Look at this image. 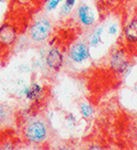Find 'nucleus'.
<instances>
[{
    "mask_svg": "<svg viewBox=\"0 0 137 150\" xmlns=\"http://www.w3.org/2000/svg\"><path fill=\"white\" fill-rule=\"evenodd\" d=\"M64 0H45L44 2V10L45 12H53L58 8Z\"/></svg>",
    "mask_w": 137,
    "mask_h": 150,
    "instance_id": "obj_15",
    "label": "nucleus"
},
{
    "mask_svg": "<svg viewBox=\"0 0 137 150\" xmlns=\"http://www.w3.org/2000/svg\"><path fill=\"white\" fill-rule=\"evenodd\" d=\"M19 30L11 22H4L0 25V47L11 48L17 43Z\"/></svg>",
    "mask_w": 137,
    "mask_h": 150,
    "instance_id": "obj_7",
    "label": "nucleus"
},
{
    "mask_svg": "<svg viewBox=\"0 0 137 150\" xmlns=\"http://www.w3.org/2000/svg\"><path fill=\"white\" fill-rule=\"evenodd\" d=\"M75 18L78 25L83 30L89 31L97 24V13L88 4H80L76 8Z\"/></svg>",
    "mask_w": 137,
    "mask_h": 150,
    "instance_id": "obj_5",
    "label": "nucleus"
},
{
    "mask_svg": "<svg viewBox=\"0 0 137 150\" xmlns=\"http://www.w3.org/2000/svg\"><path fill=\"white\" fill-rule=\"evenodd\" d=\"M44 87L38 82H32L23 90V96L29 102H38L44 96Z\"/></svg>",
    "mask_w": 137,
    "mask_h": 150,
    "instance_id": "obj_10",
    "label": "nucleus"
},
{
    "mask_svg": "<svg viewBox=\"0 0 137 150\" xmlns=\"http://www.w3.org/2000/svg\"><path fill=\"white\" fill-rule=\"evenodd\" d=\"M54 31L53 21L46 16H38L28 29V40L34 46H43L48 42Z\"/></svg>",
    "mask_w": 137,
    "mask_h": 150,
    "instance_id": "obj_2",
    "label": "nucleus"
},
{
    "mask_svg": "<svg viewBox=\"0 0 137 150\" xmlns=\"http://www.w3.org/2000/svg\"><path fill=\"white\" fill-rule=\"evenodd\" d=\"M79 113L82 117L83 120H87V121H90L92 120V117L94 116V108L89 102L87 101H82L79 103Z\"/></svg>",
    "mask_w": 137,
    "mask_h": 150,
    "instance_id": "obj_13",
    "label": "nucleus"
},
{
    "mask_svg": "<svg viewBox=\"0 0 137 150\" xmlns=\"http://www.w3.org/2000/svg\"><path fill=\"white\" fill-rule=\"evenodd\" d=\"M132 55L125 47H116L110 53L108 58V65L113 72L123 75L128 70L132 65Z\"/></svg>",
    "mask_w": 137,
    "mask_h": 150,
    "instance_id": "obj_3",
    "label": "nucleus"
},
{
    "mask_svg": "<svg viewBox=\"0 0 137 150\" xmlns=\"http://www.w3.org/2000/svg\"><path fill=\"white\" fill-rule=\"evenodd\" d=\"M67 57L75 65H82L87 63L91 57V50L87 41H75L69 45L67 50Z\"/></svg>",
    "mask_w": 137,
    "mask_h": 150,
    "instance_id": "obj_4",
    "label": "nucleus"
},
{
    "mask_svg": "<svg viewBox=\"0 0 137 150\" xmlns=\"http://www.w3.org/2000/svg\"><path fill=\"white\" fill-rule=\"evenodd\" d=\"M88 45L90 50H99L102 45L105 44V38H104V22H100L96 24L92 29L89 30L87 35Z\"/></svg>",
    "mask_w": 137,
    "mask_h": 150,
    "instance_id": "obj_9",
    "label": "nucleus"
},
{
    "mask_svg": "<svg viewBox=\"0 0 137 150\" xmlns=\"http://www.w3.org/2000/svg\"><path fill=\"white\" fill-rule=\"evenodd\" d=\"M120 33V24L116 20H110L108 22H104V38L105 42L109 40H114L119 36Z\"/></svg>",
    "mask_w": 137,
    "mask_h": 150,
    "instance_id": "obj_12",
    "label": "nucleus"
},
{
    "mask_svg": "<svg viewBox=\"0 0 137 150\" xmlns=\"http://www.w3.org/2000/svg\"><path fill=\"white\" fill-rule=\"evenodd\" d=\"M17 121V110L8 103H0V132L14 128Z\"/></svg>",
    "mask_w": 137,
    "mask_h": 150,
    "instance_id": "obj_8",
    "label": "nucleus"
},
{
    "mask_svg": "<svg viewBox=\"0 0 137 150\" xmlns=\"http://www.w3.org/2000/svg\"><path fill=\"white\" fill-rule=\"evenodd\" d=\"M6 1H8V0H0V4H4V2H6Z\"/></svg>",
    "mask_w": 137,
    "mask_h": 150,
    "instance_id": "obj_16",
    "label": "nucleus"
},
{
    "mask_svg": "<svg viewBox=\"0 0 137 150\" xmlns=\"http://www.w3.org/2000/svg\"><path fill=\"white\" fill-rule=\"evenodd\" d=\"M123 36L128 44H137V17L126 23L123 29Z\"/></svg>",
    "mask_w": 137,
    "mask_h": 150,
    "instance_id": "obj_11",
    "label": "nucleus"
},
{
    "mask_svg": "<svg viewBox=\"0 0 137 150\" xmlns=\"http://www.w3.org/2000/svg\"><path fill=\"white\" fill-rule=\"evenodd\" d=\"M44 63L50 71L55 74L59 72L65 64V55L62 53V48L58 46H52L50 48H48L44 57Z\"/></svg>",
    "mask_w": 137,
    "mask_h": 150,
    "instance_id": "obj_6",
    "label": "nucleus"
},
{
    "mask_svg": "<svg viewBox=\"0 0 137 150\" xmlns=\"http://www.w3.org/2000/svg\"><path fill=\"white\" fill-rule=\"evenodd\" d=\"M76 2H77V0H64L62 7H60V11H59L60 18L69 17L70 13L75 10Z\"/></svg>",
    "mask_w": 137,
    "mask_h": 150,
    "instance_id": "obj_14",
    "label": "nucleus"
},
{
    "mask_svg": "<svg viewBox=\"0 0 137 150\" xmlns=\"http://www.w3.org/2000/svg\"><path fill=\"white\" fill-rule=\"evenodd\" d=\"M21 137L29 146L46 145L53 137V127L46 115L38 113L25 117L20 126Z\"/></svg>",
    "mask_w": 137,
    "mask_h": 150,
    "instance_id": "obj_1",
    "label": "nucleus"
}]
</instances>
